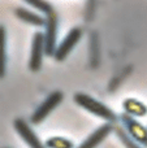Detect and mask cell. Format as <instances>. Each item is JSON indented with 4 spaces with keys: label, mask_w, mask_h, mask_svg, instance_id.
<instances>
[{
    "label": "cell",
    "mask_w": 147,
    "mask_h": 148,
    "mask_svg": "<svg viewBox=\"0 0 147 148\" xmlns=\"http://www.w3.org/2000/svg\"><path fill=\"white\" fill-rule=\"evenodd\" d=\"M25 3H27L29 5L34 7L35 9L43 12L44 14H49L51 12H54V7L51 5V3L47 0H23Z\"/></svg>",
    "instance_id": "obj_13"
},
{
    "label": "cell",
    "mask_w": 147,
    "mask_h": 148,
    "mask_svg": "<svg viewBox=\"0 0 147 148\" xmlns=\"http://www.w3.org/2000/svg\"><path fill=\"white\" fill-rule=\"evenodd\" d=\"M46 55L55 56L56 52V39H57V14L56 12H51L46 16Z\"/></svg>",
    "instance_id": "obj_7"
},
{
    "label": "cell",
    "mask_w": 147,
    "mask_h": 148,
    "mask_svg": "<svg viewBox=\"0 0 147 148\" xmlns=\"http://www.w3.org/2000/svg\"><path fill=\"white\" fill-rule=\"evenodd\" d=\"M0 75H4L5 73V29L0 27Z\"/></svg>",
    "instance_id": "obj_14"
},
{
    "label": "cell",
    "mask_w": 147,
    "mask_h": 148,
    "mask_svg": "<svg viewBox=\"0 0 147 148\" xmlns=\"http://www.w3.org/2000/svg\"><path fill=\"white\" fill-rule=\"evenodd\" d=\"M81 36H82V30L80 27H73L69 30V33L67 34L64 39L61 40V43L57 46L56 52H55V60L57 61H64L68 57V55L73 51V48L76 47V44L80 42Z\"/></svg>",
    "instance_id": "obj_5"
},
{
    "label": "cell",
    "mask_w": 147,
    "mask_h": 148,
    "mask_svg": "<svg viewBox=\"0 0 147 148\" xmlns=\"http://www.w3.org/2000/svg\"><path fill=\"white\" fill-rule=\"evenodd\" d=\"M112 131H115L113 123H111V122L103 123V125L99 126L95 131H93L77 148H96Z\"/></svg>",
    "instance_id": "obj_8"
},
{
    "label": "cell",
    "mask_w": 147,
    "mask_h": 148,
    "mask_svg": "<svg viewBox=\"0 0 147 148\" xmlns=\"http://www.w3.org/2000/svg\"><path fill=\"white\" fill-rule=\"evenodd\" d=\"M46 53V38L44 33L36 31L31 40V52L29 59V69L31 72H38L43 62V56Z\"/></svg>",
    "instance_id": "obj_4"
},
{
    "label": "cell",
    "mask_w": 147,
    "mask_h": 148,
    "mask_svg": "<svg viewBox=\"0 0 147 148\" xmlns=\"http://www.w3.org/2000/svg\"><path fill=\"white\" fill-rule=\"evenodd\" d=\"M63 99H64V94H63L61 91L51 92V94L44 99V101L42 103V104L34 110L33 114H31V118H30L31 123L39 125L41 122H43V121L48 117L49 113L63 101Z\"/></svg>",
    "instance_id": "obj_2"
},
{
    "label": "cell",
    "mask_w": 147,
    "mask_h": 148,
    "mask_svg": "<svg viewBox=\"0 0 147 148\" xmlns=\"http://www.w3.org/2000/svg\"><path fill=\"white\" fill-rule=\"evenodd\" d=\"M13 127L17 131L18 135L21 136V139L30 148H47L46 144L42 143L41 139L38 138V135L34 133V130L30 127V125H29L25 120H22V118H16V120L13 121Z\"/></svg>",
    "instance_id": "obj_6"
},
{
    "label": "cell",
    "mask_w": 147,
    "mask_h": 148,
    "mask_svg": "<svg viewBox=\"0 0 147 148\" xmlns=\"http://www.w3.org/2000/svg\"><path fill=\"white\" fill-rule=\"evenodd\" d=\"M73 100H74L76 104L80 105L81 108H83V109H86L87 112L93 113L94 116H98V117H100L102 120L107 121V122L115 123L117 121V118H119V116H117L111 108H108L106 104H103V103H100L99 100L91 97L90 95H87V94L77 92V94H74V96H73Z\"/></svg>",
    "instance_id": "obj_1"
},
{
    "label": "cell",
    "mask_w": 147,
    "mask_h": 148,
    "mask_svg": "<svg viewBox=\"0 0 147 148\" xmlns=\"http://www.w3.org/2000/svg\"><path fill=\"white\" fill-rule=\"evenodd\" d=\"M14 14L17 16L18 20L23 21V22L29 23V25H34V26H46V18L42 16L36 14V13L31 12L29 9L25 8H16L14 9Z\"/></svg>",
    "instance_id": "obj_9"
},
{
    "label": "cell",
    "mask_w": 147,
    "mask_h": 148,
    "mask_svg": "<svg viewBox=\"0 0 147 148\" xmlns=\"http://www.w3.org/2000/svg\"><path fill=\"white\" fill-rule=\"evenodd\" d=\"M119 118L121 121L124 129L128 131V134L137 143L147 148V127H145L142 123L138 122L133 116L128 114V113H121L119 116Z\"/></svg>",
    "instance_id": "obj_3"
},
{
    "label": "cell",
    "mask_w": 147,
    "mask_h": 148,
    "mask_svg": "<svg viewBox=\"0 0 147 148\" xmlns=\"http://www.w3.org/2000/svg\"><path fill=\"white\" fill-rule=\"evenodd\" d=\"M115 133H116L117 138L120 139V142L125 146V148H142L139 143H137L128 134V131L124 129V126H115Z\"/></svg>",
    "instance_id": "obj_11"
},
{
    "label": "cell",
    "mask_w": 147,
    "mask_h": 148,
    "mask_svg": "<svg viewBox=\"0 0 147 148\" xmlns=\"http://www.w3.org/2000/svg\"><path fill=\"white\" fill-rule=\"evenodd\" d=\"M47 148H73V143L70 140L61 136H52V138L47 139L46 142Z\"/></svg>",
    "instance_id": "obj_12"
},
{
    "label": "cell",
    "mask_w": 147,
    "mask_h": 148,
    "mask_svg": "<svg viewBox=\"0 0 147 148\" xmlns=\"http://www.w3.org/2000/svg\"><path fill=\"white\" fill-rule=\"evenodd\" d=\"M124 109L125 113L130 116H138V117H142L147 113V108L145 104H142L141 101L135 99H126L124 101Z\"/></svg>",
    "instance_id": "obj_10"
}]
</instances>
